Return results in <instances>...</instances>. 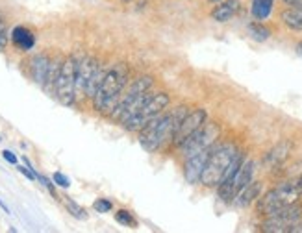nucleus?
Here are the masks:
<instances>
[{
  "label": "nucleus",
  "instance_id": "obj_9",
  "mask_svg": "<svg viewBox=\"0 0 302 233\" xmlns=\"http://www.w3.org/2000/svg\"><path fill=\"white\" fill-rule=\"evenodd\" d=\"M302 217V206L297 202L287 206V208L280 209L274 215H269L265 218V222L261 224L263 231H289L295 222H298V218Z\"/></svg>",
  "mask_w": 302,
  "mask_h": 233
},
{
  "label": "nucleus",
  "instance_id": "obj_10",
  "mask_svg": "<svg viewBox=\"0 0 302 233\" xmlns=\"http://www.w3.org/2000/svg\"><path fill=\"white\" fill-rule=\"evenodd\" d=\"M206 121H208V113H206V109H202V107H197L193 111H187V115L182 119L178 130H176V133H174L173 139H171L174 147H180V144H182L191 133L197 132Z\"/></svg>",
  "mask_w": 302,
  "mask_h": 233
},
{
  "label": "nucleus",
  "instance_id": "obj_29",
  "mask_svg": "<svg viewBox=\"0 0 302 233\" xmlns=\"http://www.w3.org/2000/svg\"><path fill=\"white\" fill-rule=\"evenodd\" d=\"M37 180H39V182L43 183V185H45L46 189H48V191H50V194L54 198H58V193H56V187H54V183L50 182V180H48V178H45V176H39V174H37Z\"/></svg>",
  "mask_w": 302,
  "mask_h": 233
},
{
  "label": "nucleus",
  "instance_id": "obj_18",
  "mask_svg": "<svg viewBox=\"0 0 302 233\" xmlns=\"http://www.w3.org/2000/svg\"><path fill=\"white\" fill-rule=\"evenodd\" d=\"M289 152H291V144L289 142H280L277 148H272L271 152L267 154L265 163H269L271 167H278L289 157Z\"/></svg>",
  "mask_w": 302,
  "mask_h": 233
},
{
  "label": "nucleus",
  "instance_id": "obj_4",
  "mask_svg": "<svg viewBox=\"0 0 302 233\" xmlns=\"http://www.w3.org/2000/svg\"><path fill=\"white\" fill-rule=\"evenodd\" d=\"M237 152L239 150L234 144H221V147L213 144L199 183H202L204 187H217L225 180L226 170L230 167V163L234 161V157L237 156Z\"/></svg>",
  "mask_w": 302,
  "mask_h": 233
},
{
  "label": "nucleus",
  "instance_id": "obj_2",
  "mask_svg": "<svg viewBox=\"0 0 302 233\" xmlns=\"http://www.w3.org/2000/svg\"><path fill=\"white\" fill-rule=\"evenodd\" d=\"M128 78H130V71L124 63H119L113 69L106 71L102 85L97 91V95L91 98L95 109L100 111L102 115H109L113 111V107L117 106L121 93L124 91V87L128 83Z\"/></svg>",
  "mask_w": 302,
  "mask_h": 233
},
{
  "label": "nucleus",
  "instance_id": "obj_21",
  "mask_svg": "<svg viewBox=\"0 0 302 233\" xmlns=\"http://www.w3.org/2000/svg\"><path fill=\"white\" fill-rule=\"evenodd\" d=\"M274 0H252L251 13L256 20H265L272 13Z\"/></svg>",
  "mask_w": 302,
  "mask_h": 233
},
{
  "label": "nucleus",
  "instance_id": "obj_20",
  "mask_svg": "<svg viewBox=\"0 0 302 233\" xmlns=\"http://www.w3.org/2000/svg\"><path fill=\"white\" fill-rule=\"evenodd\" d=\"M104 76H106V69H102L100 65L95 67L91 78H89V81H87L86 91H84V95H86L87 98H93L95 95H97V91L100 89V85H102Z\"/></svg>",
  "mask_w": 302,
  "mask_h": 233
},
{
  "label": "nucleus",
  "instance_id": "obj_3",
  "mask_svg": "<svg viewBox=\"0 0 302 233\" xmlns=\"http://www.w3.org/2000/svg\"><path fill=\"white\" fill-rule=\"evenodd\" d=\"M302 196V174L297 178H293L289 182L282 183L278 187L271 189L269 193H265L261 198H258L256 211L263 217L274 215L280 209L291 206Z\"/></svg>",
  "mask_w": 302,
  "mask_h": 233
},
{
  "label": "nucleus",
  "instance_id": "obj_11",
  "mask_svg": "<svg viewBox=\"0 0 302 233\" xmlns=\"http://www.w3.org/2000/svg\"><path fill=\"white\" fill-rule=\"evenodd\" d=\"M213 148V147H211ZM211 148L208 150H202V152L195 154V156L185 157V163H184V178L185 182L189 183V185H195V183L200 182V176H202V170H204V165L208 161V156H210Z\"/></svg>",
  "mask_w": 302,
  "mask_h": 233
},
{
  "label": "nucleus",
  "instance_id": "obj_7",
  "mask_svg": "<svg viewBox=\"0 0 302 233\" xmlns=\"http://www.w3.org/2000/svg\"><path fill=\"white\" fill-rule=\"evenodd\" d=\"M219 133H221V130L215 122H204L197 132L191 133V135L180 144L178 147L180 154L184 157H189V156L202 152V150H208V148H211L215 144V141L219 139Z\"/></svg>",
  "mask_w": 302,
  "mask_h": 233
},
{
  "label": "nucleus",
  "instance_id": "obj_14",
  "mask_svg": "<svg viewBox=\"0 0 302 233\" xmlns=\"http://www.w3.org/2000/svg\"><path fill=\"white\" fill-rule=\"evenodd\" d=\"M239 8H241L239 0H223V2H219L211 10V19L217 20V22H228L239 11Z\"/></svg>",
  "mask_w": 302,
  "mask_h": 233
},
{
  "label": "nucleus",
  "instance_id": "obj_17",
  "mask_svg": "<svg viewBox=\"0 0 302 233\" xmlns=\"http://www.w3.org/2000/svg\"><path fill=\"white\" fill-rule=\"evenodd\" d=\"M63 60H65V57L56 56L54 60H50V63H48V71H46V78H45V83H43V89H45L46 93H50V95H54V85H56V80H58V76H60V71H62Z\"/></svg>",
  "mask_w": 302,
  "mask_h": 233
},
{
  "label": "nucleus",
  "instance_id": "obj_15",
  "mask_svg": "<svg viewBox=\"0 0 302 233\" xmlns=\"http://www.w3.org/2000/svg\"><path fill=\"white\" fill-rule=\"evenodd\" d=\"M260 193H261V182H251L246 187H243L239 193L236 194L234 203H236L237 208H246V206H251L254 200L260 198Z\"/></svg>",
  "mask_w": 302,
  "mask_h": 233
},
{
  "label": "nucleus",
  "instance_id": "obj_19",
  "mask_svg": "<svg viewBox=\"0 0 302 233\" xmlns=\"http://www.w3.org/2000/svg\"><path fill=\"white\" fill-rule=\"evenodd\" d=\"M282 22L293 32H302V10H295V8H287L280 13Z\"/></svg>",
  "mask_w": 302,
  "mask_h": 233
},
{
  "label": "nucleus",
  "instance_id": "obj_27",
  "mask_svg": "<svg viewBox=\"0 0 302 233\" xmlns=\"http://www.w3.org/2000/svg\"><path fill=\"white\" fill-rule=\"evenodd\" d=\"M8 39H10V36H8V30H6V22L0 19V52L6 48V45H8Z\"/></svg>",
  "mask_w": 302,
  "mask_h": 233
},
{
  "label": "nucleus",
  "instance_id": "obj_8",
  "mask_svg": "<svg viewBox=\"0 0 302 233\" xmlns=\"http://www.w3.org/2000/svg\"><path fill=\"white\" fill-rule=\"evenodd\" d=\"M252 176H254V163L243 161L236 172L232 174V176H228L226 180H223V182L217 185L219 198L226 203L234 202L236 194L252 182Z\"/></svg>",
  "mask_w": 302,
  "mask_h": 233
},
{
  "label": "nucleus",
  "instance_id": "obj_33",
  "mask_svg": "<svg viewBox=\"0 0 302 233\" xmlns=\"http://www.w3.org/2000/svg\"><path fill=\"white\" fill-rule=\"evenodd\" d=\"M0 208H2V209H4V211H6V213H10V209H8V208H6V203H4V202H2V200H0Z\"/></svg>",
  "mask_w": 302,
  "mask_h": 233
},
{
  "label": "nucleus",
  "instance_id": "obj_32",
  "mask_svg": "<svg viewBox=\"0 0 302 233\" xmlns=\"http://www.w3.org/2000/svg\"><path fill=\"white\" fill-rule=\"evenodd\" d=\"M295 52H297V56L302 57V41H298L297 46H295Z\"/></svg>",
  "mask_w": 302,
  "mask_h": 233
},
{
  "label": "nucleus",
  "instance_id": "obj_12",
  "mask_svg": "<svg viewBox=\"0 0 302 233\" xmlns=\"http://www.w3.org/2000/svg\"><path fill=\"white\" fill-rule=\"evenodd\" d=\"M97 65V60L91 56H82V60L76 61V95H84L87 81Z\"/></svg>",
  "mask_w": 302,
  "mask_h": 233
},
{
  "label": "nucleus",
  "instance_id": "obj_5",
  "mask_svg": "<svg viewBox=\"0 0 302 233\" xmlns=\"http://www.w3.org/2000/svg\"><path fill=\"white\" fill-rule=\"evenodd\" d=\"M169 104H171V97L167 93H163V91L152 93V97L145 102L143 107H141L135 115L130 116L126 122H123L124 130H128V132H139L150 119H154V116L159 115V113H163V109L169 106Z\"/></svg>",
  "mask_w": 302,
  "mask_h": 233
},
{
  "label": "nucleus",
  "instance_id": "obj_34",
  "mask_svg": "<svg viewBox=\"0 0 302 233\" xmlns=\"http://www.w3.org/2000/svg\"><path fill=\"white\" fill-rule=\"evenodd\" d=\"M210 4H219V2H223V0H208Z\"/></svg>",
  "mask_w": 302,
  "mask_h": 233
},
{
  "label": "nucleus",
  "instance_id": "obj_31",
  "mask_svg": "<svg viewBox=\"0 0 302 233\" xmlns=\"http://www.w3.org/2000/svg\"><path fill=\"white\" fill-rule=\"evenodd\" d=\"M286 6L289 8H295V10H302V0H282Z\"/></svg>",
  "mask_w": 302,
  "mask_h": 233
},
{
  "label": "nucleus",
  "instance_id": "obj_26",
  "mask_svg": "<svg viewBox=\"0 0 302 233\" xmlns=\"http://www.w3.org/2000/svg\"><path fill=\"white\" fill-rule=\"evenodd\" d=\"M52 182L56 183V185H60V187H69L71 185V180L65 176V174H62V172H54V176H52Z\"/></svg>",
  "mask_w": 302,
  "mask_h": 233
},
{
  "label": "nucleus",
  "instance_id": "obj_22",
  "mask_svg": "<svg viewBox=\"0 0 302 233\" xmlns=\"http://www.w3.org/2000/svg\"><path fill=\"white\" fill-rule=\"evenodd\" d=\"M246 30H249L251 39H254L256 43H265L271 37V30L267 26L261 24V22H251V24L246 26Z\"/></svg>",
  "mask_w": 302,
  "mask_h": 233
},
{
  "label": "nucleus",
  "instance_id": "obj_6",
  "mask_svg": "<svg viewBox=\"0 0 302 233\" xmlns=\"http://www.w3.org/2000/svg\"><path fill=\"white\" fill-rule=\"evenodd\" d=\"M76 57H65L60 71V76L54 85V97L63 106H72L76 100Z\"/></svg>",
  "mask_w": 302,
  "mask_h": 233
},
{
  "label": "nucleus",
  "instance_id": "obj_23",
  "mask_svg": "<svg viewBox=\"0 0 302 233\" xmlns=\"http://www.w3.org/2000/svg\"><path fill=\"white\" fill-rule=\"evenodd\" d=\"M115 220H117L119 224L126 226V228H138V220H135L133 215L130 213V211H126V209H119L117 213H115Z\"/></svg>",
  "mask_w": 302,
  "mask_h": 233
},
{
  "label": "nucleus",
  "instance_id": "obj_13",
  "mask_svg": "<svg viewBox=\"0 0 302 233\" xmlns=\"http://www.w3.org/2000/svg\"><path fill=\"white\" fill-rule=\"evenodd\" d=\"M48 63H50V57L46 54H36L28 61V71H30V78L36 81L37 85L43 87L46 78V71H48Z\"/></svg>",
  "mask_w": 302,
  "mask_h": 233
},
{
  "label": "nucleus",
  "instance_id": "obj_1",
  "mask_svg": "<svg viewBox=\"0 0 302 233\" xmlns=\"http://www.w3.org/2000/svg\"><path fill=\"white\" fill-rule=\"evenodd\" d=\"M187 115V107L178 106L171 113L163 115L159 113L154 119H150L141 130H139V144L147 150V152H158L165 142L171 141L173 135L178 130L182 119Z\"/></svg>",
  "mask_w": 302,
  "mask_h": 233
},
{
  "label": "nucleus",
  "instance_id": "obj_30",
  "mask_svg": "<svg viewBox=\"0 0 302 233\" xmlns=\"http://www.w3.org/2000/svg\"><path fill=\"white\" fill-rule=\"evenodd\" d=\"M2 156H4V159L8 163H11V165H17V156L13 152H10V150H4V152H2Z\"/></svg>",
  "mask_w": 302,
  "mask_h": 233
},
{
  "label": "nucleus",
  "instance_id": "obj_35",
  "mask_svg": "<svg viewBox=\"0 0 302 233\" xmlns=\"http://www.w3.org/2000/svg\"><path fill=\"white\" fill-rule=\"evenodd\" d=\"M121 2H123V4H130V2H132V0H121Z\"/></svg>",
  "mask_w": 302,
  "mask_h": 233
},
{
  "label": "nucleus",
  "instance_id": "obj_28",
  "mask_svg": "<svg viewBox=\"0 0 302 233\" xmlns=\"http://www.w3.org/2000/svg\"><path fill=\"white\" fill-rule=\"evenodd\" d=\"M17 170H19L21 174H24V176L28 178V180H32V182H36V180H37V172L34 170V168L28 167V165H26V167H24V165H19V167H17Z\"/></svg>",
  "mask_w": 302,
  "mask_h": 233
},
{
  "label": "nucleus",
  "instance_id": "obj_25",
  "mask_svg": "<svg viewBox=\"0 0 302 233\" xmlns=\"http://www.w3.org/2000/svg\"><path fill=\"white\" fill-rule=\"evenodd\" d=\"M93 209H95L97 213H109L113 209V203L109 202L108 198H98L97 202L93 203Z\"/></svg>",
  "mask_w": 302,
  "mask_h": 233
},
{
  "label": "nucleus",
  "instance_id": "obj_16",
  "mask_svg": "<svg viewBox=\"0 0 302 233\" xmlns=\"http://www.w3.org/2000/svg\"><path fill=\"white\" fill-rule=\"evenodd\" d=\"M11 41H13V45H15L17 48L28 52L36 45V36H34L28 28H24V26H15L13 32H11Z\"/></svg>",
  "mask_w": 302,
  "mask_h": 233
},
{
  "label": "nucleus",
  "instance_id": "obj_24",
  "mask_svg": "<svg viewBox=\"0 0 302 233\" xmlns=\"http://www.w3.org/2000/svg\"><path fill=\"white\" fill-rule=\"evenodd\" d=\"M65 208H67V211H69L74 218H78V220H86L87 218L86 209H84L82 206H78L74 200H71V198H65Z\"/></svg>",
  "mask_w": 302,
  "mask_h": 233
}]
</instances>
